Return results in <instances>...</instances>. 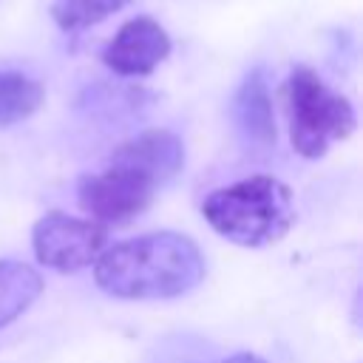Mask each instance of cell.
<instances>
[{
	"mask_svg": "<svg viewBox=\"0 0 363 363\" xmlns=\"http://www.w3.org/2000/svg\"><path fill=\"white\" fill-rule=\"evenodd\" d=\"M204 278L199 244L182 233H147L102 250L94 281L102 292L128 301H159L190 292Z\"/></svg>",
	"mask_w": 363,
	"mask_h": 363,
	"instance_id": "obj_1",
	"label": "cell"
},
{
	"mask_svg": "<svg viewBox=\"0 0 363 363\" xmlns=\"http://www.w3.org/2000/svg\"><path fill=\"white\" fill-rule=\"evenodd\" d=\"M201 213L218 235L238 247L275 244L295 221L292 190L272 176H250L213 190Z\"/></svg>",
	"mask_w": 363,
	"mask_h": 363,
	"instance_id": "obj_2",
	"label": "cell"
},
{
	"mask_svg": "<svg viewBox=\"0 0 363 363\" xmlns=\"http://www.w3.org/2000/svg\"><path fill=\"white\" fill-rule=\"evenodd\" d=\"M286 111L292 147L306 159L323 156L329 145L346 139L357 122L349 99L329 91L306 65L292 68L286 79Z\"/></svg>",
	"mask_w": 363,
	"mask_h": 363,
	"instance_id": "obj_3",
	"label": "cell"
},
{
	"mask_svg": "<svg viewBox=\"0 0 363 363\" xmlns=\"http://www.w3.org/2000/svg\"><path fill=\"white\" fill-rule=\"evenodd\" d=\"M156 182L133 164L111 159L102 173L85 176L79 182V207L99 227H122L145 213L156 196Z\"/></svg>",
	"mask_w": 363,
	"mask_h": 363,
	"instance_id": "obj_4",
	"label": "cell"
},
{
	"mask_svg": "<svg viewBox=\"0 0 363 363\" xmlns=\"http://www.w3.org/2000/svg\"><path fill=\"white\" fill-rule=\"evenodd\" d=\"M31 244L43 267L57 272H77L102 255L105 227L94 224L91 218H74L54 210L34 224Z\"/></svg>",
	"mask_w": 363,
	"mask_h": 363,
	"instance_id": "obj_5",
	"label": "cell"
},
{
	"mask_svg": "<svg viewBox=\"0 0 363 363\" xmlns=\"http://www.w3.org/2000/svg\"><path fill=\"white\" fill-rule=\"evenodd\" d=\"M170 54L167 31L150 17L128 20L102 48V62L122 77H145Z\"/></svg>",
	"mask_w": 363,
	"mask_h": 363,
	"instance_id": "obj_6",
	"label": "cell"
},
{
	"mask_svg": "<svg viewBox=\"0 0 363 363\" xmlns=\"http://www.w3.org/2000/svg\"><path fill=\"white\" fill-rule=\"evenodd\" d=\"M116 162H125V164H133L139 167L142 173H147L159 187L164 182H170L182 164H184V147H182V139L170 130H145L128 142H122L113 156Z\"/></svg>",
	"mask_w": 363,
	"mask_h": 363,
	"instance_id": "obj_7",
	"label": "cell"
},
{
	"mask_svg": "<svg viewBox=\"0 0 363 363\" xmlns=\"http://www.w3.org/2000/svg\"><path fill=\"white\" fill-rule=\"evenodd\" d=\"M233 119L241 136L258 147H269L275 142V116H272V96L264 79V71L255 68L244 77L233 96Z\"/></svg>",
	"mask_w": 363,
	"mask_h": 363,
	"instance_id": "obj_8",
	"label": "cell"
},
{
	"mask_svg": "<svg viewBox=\"0 0 363 363\" xmlns=\"http://www.w3.org/2000/svg\"><path fill=\"white\" fill-rule=\"evenodd\" d=\"M43 292V278L23 261H0V329L17 320Z\"/></svg>",
	"mask_w": 363,
	"mask_h": 363,
	"instance_id": "obj_9",
	"label": "cell"
},
{
	"mask_svg": "<svg viewBox=\"0 0 363 363\" xmlns=\"http://www.w3.org/2000/svg\"><path fill=\"white\" fill-rule=\"evenodd\" d=\"M43 105V85L20 71H0V125L28 119Z\"/></svg>",
	"mask_w": 363,
	"mask_h": 363,
	"instance_id": "obj_10",
	"label": "cell"
},
{
	"mask_svg": "<svg viewBox=\"0 0 363 363\" xmlns=\"http://www.w3.org/2000/svg\"><path fill=\"white\" fill-rule=\"evenodd\" d=\"M130 0H51V17L62 31H82L125 9Z\"/></svg>",
	"mask_w": 363,
	"mask_h": 363,
	"instance_id": "obj_11",
	"label": "cell"
},
{
	"mask_svg": "<svg viewBox=\"0 0 363 363\" xmlns=\"http://www.w3.org/2000/svg\"><path fill=\"white\" fill-rule=\"evenodd\" d=\"M221 363H267V360H261V357L252 354V352H238V354H233V357H227V360H221Z\"/></svg>",
	"mask_w": 363,
	"mask_h": 363,
	"instance_id": "obj_12",
	"label": "cell"
}]
</instances>
